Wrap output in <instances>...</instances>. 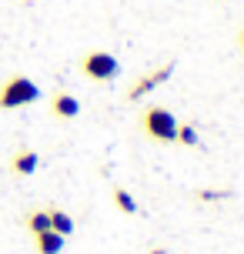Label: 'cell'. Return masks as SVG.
Instances as JSON below:
<instances>
[{"instance_id": "obj_1", "label": "cell", "mask_w": 244, "mask_h": 254, "mask_svg": "<svg viewBox=\"0 0 244 254\" xmlns=\"http://www.w3.org/2000/svg\"><path fill=\"white\" fill-rule=\"evenodd\" d=\"M40 97V87L30 80V77L17 74L10 80L0 84V111H17V107H27Z\"/></svg>"}, {"instance_id": "obj_2", "label": "cell", "mask_w": 244, "mask_h": 254, "mask_svg": "<svg viewBox=\"0 0 244 254\" xmlns=\"http://www.w3.org/2000/svg\"><path fill=\"white\" fill-rule=\"evenodd\" d=\"M141 127L147 137L161 140V144H171V140H178V117L171 114L167 107H147L141 114Z\"/></svg>"}, {"instance_id": "obj_3", "label": "cell", "mask_w": 244, "mask_h": 254, "mask_svg": "<svg viewBox=\"0 0 244 254\" xmlns=\"http://www.w3.org/2000/svg\"><path fill=\"white\" fill-rule=\"evenodd\" d=\"M80 67H84V74H87L90 80H114V77L121 74V61L107 51H90L87 57L80 61Z\"/></svg>"}, {"instance_id": "obj_4", "label": "cell", "mask_w": 244, "mask_h": 254, "mask_svg": "<svg viewBox=\"0 0 244 254\" xmlns=\"http://www.w3.org/2000/svg\"><path fill=\"white\" fill-rule=\"evenodd\" d=\"M171 74H174V64H164V67H157L154 74H144V77H137V80L130 84L127 97H130V101H137V97H144V94H151V90H154V87H161L164 80H171Z\"/></svg>"}, {"instance_id": "obj_5", "label": "cell", "mask_w": 244, "mask_h": 254, "mask_svg": "<svg viewBox=\"0 0 244 254\" xmlns=\"http://www.w3.org/2000/svg\"><path fill=\"white\" fill-rule=\"evenodd\" d=\"M51 111H54L57 117H64V121H74V117L80 114V101L74 97V94H67V90H61V94H54Z\"/></svg>"}, {"instance_id": "obj_6", "label": "cell", "mask_w": 244, "mask_h": 254, "mask_svg": "<svg viewBox=\"0 0 244 254\" xmlns=\"http://www.w3.org/2000/svg\"><path fill=\"white\" fill-rule=\"evenodd\" d=\"M64 234H57V231H40V234H34V248H37V254H61L64 251Z\"/></svg>"}, {"instance_id": "obj_7", "label": "cell", "mask_w": 244, "mask_h": 254, "mask_svg": "<svg viewBox=\"0 0 244 254\" xmlns=\"http://www.w3.org/2000/svg\"><path fill=\"white\" fill-rule=\"evenodd\" d=\"M10 167H13V174H20V178L34 174V171L40 167L37 151H17V154H13V161H10Z\"/></svg>"}, {"instance_id": "obj_8", "label": "cell", "mask_w": 244, "mask_h": 254, "mask_svg": "<svg viewBox=\"0 0 244 254\" xmlns=\"http://www.w3.org/2000/svg\"><path fill=\"white\" fill-rule=\"evenodd\" d=\"M51 231L70 238V234H74V217L67 214V211H57V207H54V211H51Z\"/></svg>"}, {"instance_id": "obj_9", "label": "cell", "mask_w": 244, "mask_h": 254, "mask_svg": "<svg viewBox=\"0 0 244 254\" xmlns=\"http://www.w3.org/2000/svg\"><path fill=\"white\" fill-rule=\"evenodd\" d=\"M27 231H30V234L51 231V211H30V214H27Z\"/></svg>"}, {"instance_id": "obj_10", "label": "cell", "mask_w": 244, "mask_h": 254, "mask_svg": "<svg viewBox=\"0 0 244 254\" xmlns=\"http://www.w3.org/2000/svg\"><path fill=\"white\" fill-rule=\"evenodd\" d=\"M114 204L124 214H137V201H134V194L127 188H114Z\"/></svg>"}, {"instance_id": "obj_11", "label": "cell", "mask_w": 244, "mask_h": 254, "mask_svg": "<svg viewBox=\"0 0 244 254\" xmlns=\"http://www.w3.org/2000/svg\"><path fill=\"white\" fill-rule=\"evenodd\" d=\"M178 144H184V147H197V130H194L191 124L178 127Z\"/></svg>"}, {"instance_id": "obj_12", "label": "cell", "mask_w": 244, "mask_h": 254, "mask_svg": "<svg viewBox=\"0 0 244 254\" xmlns=\"http://www.w3.org/2000/svg\"><path fill=\"white\" fill-rule=\"evenodd\" d=\"M238 47H241V51H244V30H241V34H238Z\"/></svg>"}]
</instances>
